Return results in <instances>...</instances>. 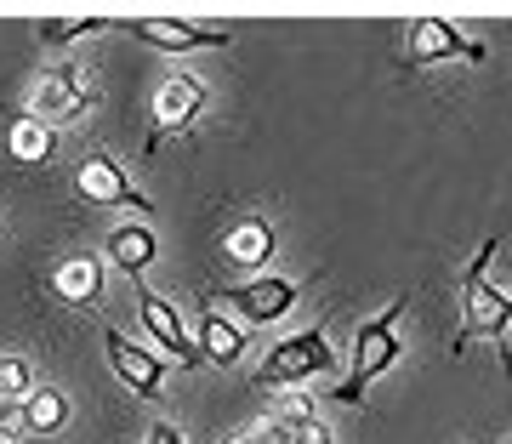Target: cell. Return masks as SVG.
<instances>
[{"mask_svg":"<svg viewBox=\"0 0 512 444\" xmlns=\"http://www.w3.org/2000/svg\"><path fill=\"white\" fill-rule=\"evenodd\" d=\"M490 262H495V240L478 245V257L467 262V279H461V325H456V342H450V353H467L478 342V336H490V342H501V365H507L512 376V353H507V331H512V296L495 291L490 279Z\"/></svg>","mask_w":512,"mask_h":444,"instance_id":"cell-1","label":"cell"},{"mask_svg":"<svg viewBox=\"0 0 512 444\" xmlns=\"http://www.w3.org/2000/svg\"><path fill=\"white\" fill-rule=\"evenodd\" d=\"M404 308H410V296L387 302L376 319H365V325H359V336H353V370L342 376V388L330 393L336 405H359L370 382L399 365V353H404V348H399V319H404Z\"/></svg>","mask_w":512,"mask_h":444,"instance_id":"cell-2","label":"cell"},{"mask_svg":"<svg viewBox=\"0 0 512 444\" xmlns=\"http://www.w3.org/2000/svg\"><path fill=\"white\" fill-rule=\"evenodd\" d=\"M336 365V353H330V336L325 331H302V336H285L262 365H256V388H296V382H313V376H325Z\"/></svg>","mask_w":512,"mask_h":444,"instance_id":"cell-3","label":"cell"},{"mask_svg":"<svg viewBox=\"0 0 512 444\" xmlns=\"http://www.w3.org/2000/svg\"><path fill=\"white\" fill-rule=\"evenodd\" d=\"M404 69H427V63H444V57H467V63H484V46L478 40H467L456 29V23H444V18H410V29H404Z\"/></svg>","mask_w":512,"mask_h":444,"instance_id":"cell-4","label":"cell"},{"mask_svg":"<svg viewBox=\"0 0 512 444\" xmlns=\"http://www.w3.org/2000/svg\"><path fill=\"white\" fill-rule=\"evenodd\" d=\"M74 188H80L92 205L137 211V217H148V211H154V205H148V194H137V188H131V177L120 171V160H114V154H103V148H92V154L80 160V171H74Z\"/></svg>","mask_w":512,"mask_h":444,"instance_id":"cell-5","label":"cell"},{"mask_svg":"<svg viewBox=\"0 0 512 444\" xmlns=\"http://www.w3.org/2000/svg\"><path fill=\"white\" fill-rule=\"evenodd\" d=\"M296 279H245V285H228V291H217L211 302H228L245 325H274V319H285L296 308Z\"/></svg>","mask_w":512,"mask_h":444,"instance_id":"cell-6","label":"cell"},{"mask_svg":"<svg viewBox=\"0 0 512 444\" xmlns=\"http://www.w3.org/2000/svg\"><path fill=\"white\" fill-rule=\"evenodd\" d=\"M92 109V80L74 69V63H57V69L40 74V92H35V120H46V126H69V120H80V114Z\"/></svg>","mask_w":512,"mask_h":444,"instance_id":"cell-7","label":"cell"},{"mask_svg":"<svg viewBox=\"0 0 512 444\" xmlns=\"http://www.w3.org/2000/svg\"><path fill=\"white\" fill-rule=\"evenodd\" d=\"M137 314H143V325H148V336L160 342V353L165 359H177L183 370H194V365H205L200 359V342H194V331L183 325V314L165 302L160 291H148V285H137Z\"/></svg>","mask_w":512,"mask_h":444,"instance_id":"cell-8","label":"cell"},{"mask_svg":"<svg viewBox=\"0 0 512 444\" xmlns=\"http://www.w3.org/2000/svg\"><path fill=\"white\" fill-rule=\"evenodd\" d=\"M103 353H109L114 376L126 382L137 399H160V382H165V353H148L137 348L126 331H114V325H103Z\"/></svg>","mask_w":512,"mask_h":444,"instance_id":"cell-9","label":"cell"},{"mask_svg":"<svg viewBox=\"0 0 512 444\" xmlns=\"http://www.w3.org/2000/svg\"><path fill=\"white\" fill-rule=\"evenodd\" d=\"M205 80L200 74H165L160 92H154V126H160V137H177V131H188L194 120L205 114Z\"/></svg>","mask_w":512,"mask_h":444,"instance_id":"cell-10","label":"cell"},{"mask_svg":"<svg viewBox=\"0 0 512 444\" xmlns=\"http://www.w3.org/2000/svg\"><path fill=\"white\" fill-rule=\"evenodd\" d=\"M131 35L160 46V52H205V46H234L228 29H205V23H177V18H137Z\"/></svg>","mask_w":512,"mask_h":444,"instance_id":"cell-11","label":"cell"},{"mask_svg":"<svg viewBox=\"0 0 512 444\" xmlns=\"http://www.w3.org/2000/svg\"><path fill=\"white\" fill-rule=\"evenodd\" d=\"M103 257H109L120 274L143 279L148 268H154V257H160V234H154L148 222H120V228H109V240H103Z\"/></svg>","mask_w":512,"mask_h":444,"instance_id":"cell-12","label":"cell"},{"mask_svg":"<svg viewBox=\"0 0 512 444\" xmlns=\"http://www.w3.org/2000/svg\"><path fill=\"white\" fill-rule=\"evenodd\" d=\"M52 296L69 302V308H80V314H92L97 302H103V262L97 257H63L52 268Z\"/></svg>","mask_w":512,"mask_h":444,"instance_id":"cell-13","label":"cell"},{"mask_svg":"<svg viewBox=\"0 0 512 444\" xmlns=\"http://www.w3.org/2000/svg\"><path fill=\"white\" fill-rule=\"evenodd\" d=\"M268 257H274V228L262 217H239L222 240V262L228 268H262Z\"/></svg>","mask_w":512,"mask_h":444,"instance_id":"cell-14","label":"cell"},{"mask_svg":"<svg viewBox=\"0 0 512 444\" xmlns=\"http://www.w3.org/2000/svg\"><path fill=\"white\" fill-rule=\"evenodd\" d=\"M6 154L18 166H46L57 154V126L35 120V114H12V131H6Z\"/></svg>","mask_w":512,"mask_h":444,"instance_id":"cell-15","label":"cell"},{"mask_svg":"<svg viewBox=\"0 0 512 444\" xmlns=\"http://www.w3.org/2000/svg\"><path fill=\"white\" fill-rule=\"evenodd\" d=\"M194 342H200V359H211V365H239V353H245V331H239L234 319H222L217 308H205L200 325H194Z\"/></svg>","mask_w":512,"mask_h":444,"instance_id":"cell-16","label":"cell"},{"mask_svg":"<svg viewBox=\"0 0 512 444\" xmlns=\"http://www.w3.org/2000/svg\"><path fill=\"white\" fill-rule=\"evenodd\" d=\"M23 422H29V433H57V427L69 422L63 388H29L23 393Z\"/></svg>","mask_w":512,"mask_h":444,"instance_id":"cell-17","label":"cell"},{"mask_svg":"<svg viewBox=\"0 0 512 444\" xmlns=\"http://www.w3.org/2000/svg\"><path fill=\"white\" fill-rule=\"evenodd\" d=\"M92 29H103V18H46L40 23V40L46 46H69L74 35H92Z\"/></svg>","mask_w":512,"mask_h":444,"instance_id":"cell-18","label":"cell"},{"mask_svg":"<svg viewBox=\"0 0 512 444\" xmlns=\"http://www.w3.org/2000/svg\"><path fill=\"white\" fill-rule=\"evenodd\" d=\"M319 416V405H313L308 393H285V399H274V427H296V422H313Z\"/></svg>","mask_w":512,"mask_h":444,"instance_id":"cell-19","label":"cell"},{"mask_svg":"<svg viewBox=\"0 0 512 444\" xmlns=\"http://www.w3.org/2000/svg\"><path fill=\"white\" fill-rule=\"evenodd\" d=\"M29 388H35V370L23 359H0V399H23Z\"/></svg>","mask_w":512,"mask_h":444,"instance_id":"cell-20","label":"cell"},{"mask_svg":"<svg viewBox=\"0 0 512 444\" xmlns=\"http://www.w3.org/2000/svg\"><path fill=\"white\" fill-rule=\"evenodd\" d=\"M274 444H336L330 427L313 416V422H296V427H274Z\"/></svg>","mask_w":512,"mask_h":444,"instance_id":"cell-21","label":"cell"},{"mask_svg":"<svg viewBox=\"0 0 512 444\" xmlns=\"http://www.w3.org/2000/svg\"><path fill=\"white\" fill-rule=\"evenodd\" d=\"M29 433V422H23V399H0V444H12Z\"/></svg>","mask_w":512,"mask_h":444,"instance_id":"cell-22","label":"cell"},{"mask_svg":"<svg viewBox=\"0 0 512 444\" xmlns=\"http://www.w3.org/2000/svg\"><path fill=\"white\" fill-rule=\"evenodd\" d=\"M148 444H183V433H177L171 422H154L148 427Z\"/></svg>","mask_w":512,"mask_h":444,"instance_id":"cell-23","label":"cell"},{"mask_svg":"<svg viewBox=\"0 0 512 444\" xmlns=\"http://www.w3.org/2000/svg\"><path fill=\"white\" fill-rule=\"evenodd\" d=\"M228 444H274V433H245V439H228Z\"/></svg>","mask_w":512,"mask_h":444,"instance_id":"cell-24","label":"cell"}]
</instances>
